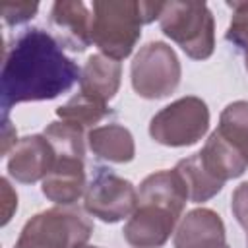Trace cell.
<instances>
[{
    "label": "cell",
    "instance_id": "1",
    "mask_svg": "<svg viewBox=\"0 0 248 248\" xmlns=\"http://www.w3.org/2000/svg\"><path fill=\"white\" fill-rule=\"evenodd\" d=\"M2 112L27 101H48L68 93L81 78L52 33L33 27L14 39L2 64Z\"/></svg>",
    "mask_w": 248,
    "mask_h": 248
},
{
    "label": "cell",
    "instance_id": "2",
    "mask_svg": "<svg viewBox=\"0 0 248 248\" xmlns=\"http://www.w3.org/2000/svg\"><path fill=\"white\" fill-rule=\"evenodd\" d=\"M165 2H134V0H105L93 2L91 43L101 54L122 60L130 56L141 35V25L151 23L163 12Z\"/></svg>",
    "mask_w": 248,
    "mask_h": 248
},
{
    "label": "cell",
    "instance_id": "3",
    "mask_svg": "<svg viewBox=\"0 0 248 248\" xmlns=\"http://www.w3.org/2000/svg\"><path fill=\"white\" fill-rule=\"evenodd\" d=\"M161 31L174 41L186 56L205 60L215 48L213 16L203 2H165L159 16Z\"/></svg>",
    "mask_w": 248,
    "mask_h": 248
},
{
    "label": "cell",
    "instance_id": "4",
    "mask_svg": "<svg viewBox=\"0 0 248 248\" xmlns=\"http://www.w3.org/2000/svg\"><path fill=\"white\" fill-rule=\"evenodd\" d=\"M91 232L93 225L79 209L60 205L33 215L14 248H83Z\"/></svg>",
    "mask_w": 248,
    "mask_h": 248
},
{
    "label": "cell",
    "instance_id": "5",
    "mask_svg": "<svg viewBox=\"0 0 248 248\" xmlns=\"http://www.w3.org/2000/svg\"><path fill=\"white\" fill-rule=\"evenodd\" d=\"M209 128V108L194 95L180 97L161 108L149 122V136L169 147H186L200 141Z\"/></svg>",
    "mask_w": 248,
    "mask_h": 248
},
{
    "label": "cell",
    "instance_id": "6",
    "mask_svg": "<svg viewBox=\"0 0 248 248\" xmlns=\"http://www.w3.org/2000/svg\"><path fill=\"white\" fill-rule=\"evenodd\" d=\"M180 62L176 52L161 43H147L132 60L130 78L134 91L143 99L169 97L180 83Z\"/></svg>",
    "mask_w": 248,
    "mask_h": 248
},
{
    "label": "cell",
    "instance_id": "7",
    "mask_svg": "<svg viewBox=\"0 0 248 248\" xmlns=\"http://www.w3.org/2000/svg\"><path fill=\"white\" fill-rule=\"evenodd\" d=\"M85 211L105 223H116L138 209V192L134 184L110 169L95 167L83 194Z\"/></svg>",
    "mask_w": 248,
    "mask_h": 248
},
{
    "label": "cell",
    "instance_id": "8",
    "mask_svg": "<svg viewBox=\"0 0 248 248\" xmlns=\"http://www.w3.org/2000/svg\"><path fill=\"white\" fill-rule=\"evenodd\" d=\"M56 153L45 134H33L21 138L10 151L8 172L17 182L33 184L43 180L54 167Z\"/></svg>",
    "mask_w": 248,
    "mask_h": 248
},
{
    "label": "cell",
    "instance_id": "9",
    "mask_svg": "<svg viewBox=\"0 0 248 248\" xmlns=\"http://www.w3.org/2000/svg\"><path fill=\"white\" fill-rule=\"evenodd\" d=\"M178 217L153 203H138L124 225V238L132 248H161L174 231Z\"/></svg>",
    "mask_w": 248,
    "mask_h": 248
},
{
    "label": "cell",
    "instance_id": "10",
    "mask_svg": "<svg viewBox=\"0 0 248 248\" xmlns=\"http://www.w3.org/2000/svg\"><path fill=\"white\" fill-rule=\"evenodd\" d=\"M174 248H231L219 213L207 207L188 211L176 227Z\"/></svg>",
    "mask_w": 248,
    "mask_h": 248
},
{
    "label": "cell",
    "instance_id": "11",
    "mask_svg": "<svg viewBox=\"0 0 248 248\" xmlns=\"http://www.w3.org/2000/svg\"><path fill=\"white\" fill-rule=\"evenodd\" d=\"M50 27L60 46L81 52L91 45V16L83 2H54L50 10Z\"/></svg>",
    "mask_w": 248,
    "mask_h": 248
},
{
    "label": "cell",
    "instance_id": "12",
    "mask_svg": "<svg viewBox=\"0 0 248 248\" xmlns=\"http://www.w3.org/2000/svg\"><path fill=\"white\" fill-rule=\"evenodd\" d=\"M85 167L83 159L78 157H58L52 170L43 178V194L58 203V205H72L85 194Z\"/></svg>",
    "mask_w": 248,
    "mask_h": 248
},
{
    "label": "cell",
    "instance_id": "13",
    "mask_svg": "<svg viewBox=\"0 0 248 248\" xmlns=\"http://www.w3.org/2000/svg\"><path fill=\"white\" fill-rule=\"evenodd\" d=\"M188 200H190L188 188L176 169L157 170L145 176L138 192V203H153V205L165 207L172 211L178 219L182 217V211Z\"/></svg>",
    "mask_w": 248,
    "mask_h": 248
},
{
    "label": "cell",
    "instance_id": "14",
    "mask_svg": "<svg viewBox=\"0 0 248 248\" xmlns=\"http://www.w3.org/2000/svg\"><path fill=\"white\" fill-rule=\"evenodd\" d=\"M120 76L122 66L118 60H112L101 52L91 54L81 70L79 91L103 103H108L120 87Z\"/></svg>",
    "mask_w": 248,
    "mask_h": 248
},
{
    "label": "cell",
    "instance_id": "15",
    "mask_svg": "<svg viewBox=\"0 0 248 248\" xmlns=\"http://www.w3.org/2000/svg\"><path fill=\"white\" fill-rule=\"evenodd\" d=\"M200 159L207 172L223 184L231 178H238L240 174H244L248 167L242 155L217 130L211 132V136L207 138L203 149L200 151Z\"/></svg>",
    "mask_w": 248,
    "mask_h": 248
},
{
    "label": "cell",
    "instance_id": "16",
    "mask_svg": "<svg viewBox=\"0 0 248 248\" xmlns=\"http://www.w3.org/2000/svg\"><path fill=\"white\" fill-rule=\"evenodd\" d=\"M87 141L93 155L110 163H128L136 155L134 138L130 130L120 124H105L89 130Z\"/></svg>",
    "mask_w": 248,
    "mask_h": 248
},
{
    "label": "cell",
    "instance_id": "17",
    "mask_svg": "<svg viewBox=\"0 0 248 248\" xmlns=\"http://www.w3.org/2000/svg\"><path fill=\"white\" fill-rule=\"evenodd\" d=\"M174 169L182 176V180L188 188V198L194 203L211 200L223 188V182H219L217 178H213L207 172V169L203 167V163L200 159V153H194V155L178 161V165Z\"/></svg>",
    "mask_w": 248,
    "mask_h": 248
},
{
    "label": "cell",
    "instance_id": "18",
    "mask_svg": "<svg viewBox=\"0 0 248 248\" xmlns=\"http://www.w3.org/2000/svg\"><path fill=\"white\" fill-rule=\"evenodd\" d=\"M56 114L60 120H66V122H72L83 130L91 128L99 122H103L105 118H108L112 114L110 107L95 97H89L85 93H78L74 95L66 105L58 107L56 108Z\"/></svg>",
    "mask_w": 248,
    "mask_h": 248
},
{
    "label": "cell",
    "instance_id": "19",
    "mask_svg": "<svg viewBox=\"0 0 248 248\" xmlns=\"http://www.w3.org/2000/svg\"><path fill=\"white\" fill-rule=\"evenodd\" d=\"M217 132L248 163V101H234L227 105L219 116Z\"/></svg>",
    "mask_w": 248,
    "mask_h": 248
},
{
    "label": "cell",
    "instance_id": "20",
    "mask_svg": "<svg viewBox=\"0 0 248 248\" xmlns=\"http://www.w3.org/2000/svg\"><path fill=\"white\" fill-rule=\"evenodd\" d=\"M43 134L50 141L58 157L83 159L85 155V130L83 128L72 122H66V120H56V122H50Z\"/></svg>",
    "mask_w": 248,
    "mask_h": 248
},
{
    "label": "cell",
    "instance_id": "21",
    "mask_svg": "<svg viewBox=\"0 0 248 248\" xmlns=\"http://www.w3.org/2000/svg\"><path fill=\"white\" fill-rule=\"evenodd\" d=\"M232 17L227 29V41L238 50H248V2H231Z\"/></svg>",
    "mask_w": 248,
    "mask_h": 248
},
{
    "label": "cell",
    "instance_id": "22",
    "mask_svg": "<svg viewBox=\"0 0 248 248\" xmlns=\"http://www.w3.org/2000/svg\"><path fill=\"white\" fill-rule=\"evenodd\" d=\"M2 17L8 25H19L29 21L37 10L39 4L37 2H2Z\"/></svg>",
    "mask_w": 248,
    "mask_h": 248
},
{
    "label": "cell",
    "instance_id": "23",
    "mask_svg": "<svg viewBox=\"0 0 248 248\" xmlns=\"http://www.w3.org/2000/svg\"><path fill=\"white\" fill-rule=\"evenodd\" d=\"M231 209L238 225L248 231V182H242L234 188L231 196Z\"/></svg>",
    "mask_w": 248,
    "mask_h": 248
},
{
    "label": "cell",
    "instance_id": "24",
    "mask_svg": "<svg viewBox=\"0 0 248 248\" xmlns=\"http://www.w3.org/2000/svg\"><path fill=\"white\" fill-rule=\"evenodd\" d=\"M0 186H2V225H6L12 219L14 211L17 209V194L10 186L8 178H2Z\"/></svg>",
    "mask_w": 248,
    "mask_h": 248
},
{
    "label": "cell",
    "instance_id": "25",
    "mask_svg": "<svg viewBox=\"0 0 248 248\" xmlns=\"http://www.w3.org/2000/svg\"><path fill=\"white\" fill-rule=\"evenodd\" d=\"M19 140H16V128L12 126L10 118L4 116V124H2V153L6 155L10 151V147H14Z\"/></svg>",
    "mask_w": 248,
    "mask_h": 248
},
{
    "label": "cell",
    "instance_id": "26",
    "mask_svg": "<svg viewBox=\"0 0 248 248\" xmlns=\"http://www.w3.org/2000/svg\"><path fill=\"white\" fill-rule=\"evenodd\" d=\"M244 64H246V72H248V50L244 52Z\"/></svg>",
    "mask_w": 248,
    "mask_h": 248
},
{
    "label": "cell",
    "instance_id": "27",
    "mask_svg": "<svg viewBox=\"0 0 248 248\" xmlns=\"http://www.w3.org/2000/svg\"><path fill=\"white\" fill-rule=\"evenodd\" d=\"M83 248H97V246H83Z\"/></svg>",
    "mask_w": 248,
    "mask_h": 248
}]
</instances>
